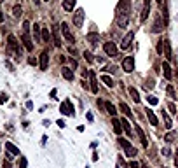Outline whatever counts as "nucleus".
I'll use <instances>...</instances> for the list:
<instances>
[{
  "mask_svg": "<svg viewBox=\"0 0 178 168\" xmlns=\"http://www.w3.org/2000/svg\"><path fill=\"white\" fill-rule=\"evenodd\" d=\"M9 44H7V47L11 49V51H14V54H16L18 58L21 56V46H19V42H18V39L14 37V35H9Z\"/></svg>",
  "mask_w": 178,
  "mask_h": 168,
  "instance_id": "nucleus-1",
  "label": "nucleus"
},
{
  "mask_svg": "<svg viewBox=\"0 0 178 168\" xmlns=\"http://www.w3.org/2000/svg\"><path fill=\"white\" fill-rule=\"evenodd\" d=\"M119 144H121V145H122V149L126 151V156H129V158L136 156V149L131 145V144L126 140V138H119Z\"/></svg>",
  "mask_w": 178,
  "mask_h": 168,
  "instance_id": "nucleus-2",
  "label": "nucleus"
},
{
  "mask_svg": "<svg viewBox=\"0 0 178 168\" xmlns=\"http://www.w3.org/2000/svg\"><path fill=\"white\" fill-rule=\"evenodd\" d=\"M59 112L65 116H73L75 114V110H73V105H72L70 100H65V102L59 105Z\"/></svg>",
  "mask_w": 178,
  "mask_h": 168,
  "instance_id": "nucleus-3",
  "label": "nucleus"
},
{
  "mask_svg": "<svg viewBox=\"0 0 178 168\" xmlns=\"http://www.w3.org/2000/svg\"><path fill=\"white\" fill-rule=\"evenodd\" d=\"M117 11L121 14H129L131 12V0H121L117 4Z\"/></svg>",
  "mask_w": 178,
  "mask_h": 168,
  "instance_id": "nucleus-4",
  "label": "nucleus"
},
{
  "mask_svg": "<svg viewBox=\"0 0 178 168\" xmlns=\"http://www.w3.org/2000/svg\"><path fill=\"white\" fill-rule=\"evenodd\" d=\"M73 25L75 28H81L84 25V9H77L75 14H73Z\"/></svg>",
  "mask_w": 178,
  "mask_h": 168,
  "instance_id": "nucleus-5",
  "label": "nucleus"
},
{
  "mask_svg": "<svg viewBox=\"0 0 178 168\" xmlns=\"http://www.w3.org/2000/svg\"><path fill=\"white\" fill-rule=\"evenodd\" d=\"M122 68H124V72H128V74H131V72L135 70V60H133V56L124 58V61H122Z\"/></svg>",
  "mask_w": 178,
  "mask_h": 168,
  "instance_id": "nucleus-6",
  "label": "nucleus"
},
{
  "mask_svg": "<svg viewBox=\"0 0 178 168\" xmlns=\"http://www.w3.org/2000/svg\"><path fill=\"white\" fill-rule=\"evenodd\" d=\"M61 33L65 35V39H66V40H68L70 44H73V42H75V37L72 35L70 28H68V25H66V23H61Z\"/></svg>",
  "mask_w": 178,
  "mask_h": 168,
  "instance_id": "nucleus-7",
  "label": "nucleus"
},
{
  "mask_svg": "<svg viewBox=\"0 0 178 168\" xmlns=\"http://www.w3.org/2000/svg\"><path fill=\"white\" fill-rule=\"evenodd\" d=\"M162 51H164V54H166V58L169 61L173 60V51H171V42H169V40H162Z\"/></svg>",
  "mask_w": 178,
  "mask_h": 168,
  "instance_id": "nucleus-8",
  "label": "nucleus"
},
{
  "mask_svg": "<svg viewBox=\"0 0 178 168\" xmlns=\"http://www.w3.org/2000/svg\"><path fill=\"white\" fill-rule=\"evenodd\" d=\"M103 49H105V53H107L108 56H117V46L113 42H105Z\"/></svg>",
  "mask_w": 178,
  "mask_h": 168,
  "instance_id": "nucleus-9",
  "label": "nucleus"
},
{
  "mask_svg": "<svg viewBox=\"0 0 178 168\" xmlns=\"http://www.w3.org/2000/svg\"><path fill=\"white\" fill-rule=\"evenodd\" d=\"M21 40H23V44H25V49H26V51H33V42H32V39H30V33L23 32Z\"/></svg>",
  "mask_w": 178,
  "mask_h": 168,
  "instance_id": "nucleus-10",
  "label": "nucleus"
},
{
  "mask_svg": "<svg viewBox=\"0 0 178 168\" xmlns=\"http://www.w3.org/2000/svg\"><path fill=\"white\" fill-rule=\"evenodd\" d=\"M133 39H135V33L129 32L124 39H122V42H121V49H128V47H129L131 42H133Z\"/></svg>",
  "mask_w": 178,
  "mask_h": 168,
  "instance_id": "nucleus-11",
  "label": "nucleus"
},
{
  "mask_svg": "<svg viewBox=\"0 0 178 168\" xmlns=\"http://www.w3.org/2000/svg\"><path fill=\"white\" fill-rule=\"evenodd\" d=\"M148 14H150V0H145L143 2V9H141V21H145L147 18H148Z\"/></svg>",
  "mask_w": 178,
  "mask_h": 168,
  "instance_id": "nucleus-12",
  "label": "nucleus"
},
{
  "mask_svg": "<svg viewBox=\"0 0 178 168\" xmlns=\"http://www.w3.org/2000/svg\"><path fill=\"white\" fill-rule=\"evenodd\" d=\"M53 42L56 47H61V37H59V28L53 27Z\"/></svg>",
  "mask_w": 178,
  "mask_h": 168,
  "instance_id": "nucleus-13",
  "label": "nucleus"
},
{
  "mask_svg": "<svg viewBox=\"0 0 178 168\" xmlns=\"http://www.w3.org/2000/svg\"><path fill=\"white\" fill-rule=\"evenodd\" d=\"M128 23H129V14H119L117 16V25L121 28H126Z\"/></svg>",
  "mask_w": 178,
  "mask_h": 168,
  "instance_id": "nucleus-14",
  "label": "nucleus"
},
{
  "mask_svg": "<svg viewBox=\"0 0 178 168\" xmlns=\"http://www.w3.org/2000/svg\"><path fill=\"white\" fill-rule=\"evenodd\" d=\"M145 112H147V117H148V121L152 123V126H157V125H159V119H157V116L154 114V110H152V109H145Z\"/></svg>",
  "mask_w": 178,
  "mask_h": 168,
  "instance_id": "nucleus-15",
  "label": "nucleus"
},
{
  "mask_svg": "<svg viewBox=\"0 0 178 168\" xmlns=\"http://www.w3.org/2000/svg\"><path fill=\"white\" fill-rule=\"evenodd\" d=\"M47 65H49V53L47 51H42V54H40V68L45 70Z\"/></svg>",
  "mask_w": 178,
  "mask_h": 168,
  "instance_id": "nucleus-16",
  "label": "nucleus"
},
{
  "mask_svg": "<svg viewBox=\"0 0 178 168\" xmlns=\"http://www.w3.org/2000/svg\"><path fill=\"white\" fill-rule=\"evenodd\" d=\"M136 133H138V137H140V140L143 145H148V140H147V135H145V131H143V128L141 126H136Z\"/></svg>",
  "mask_w": 178,
  "mask_h": 168,
  "instance_id": "nucleus-17",
  "label": "nucleus"
},
{
  "mask_svg": "<svg viewBox=\"0 0 178 168\" xmlns=\"http://www.w3.org/2000/svg\"><path fill=\"white\" fill-rule=\"evenodd\" d=\"M87 42L91 44L93 47H96L98 42H100V35H98V33H89V35H87Z\"/></svg>",
  "mask_w": 178,
  "mask_h": 168,
  "instance_id": "nucleus-18",
  "label": "nucleus"
},
{
  "mask_svg": "<svg viewBox=\"0 0 178 168\" xmlns=\"http://www.w3.org/2000/svg\"><path fill=\"white\" fill-rule=\"evenodd\" d=\"M162 70H164V77H166L168 81H171L173 79V72H171V67H169V63H162Z\"/></svg>",
  "mask_w": 178,
  "mask_h": 168,
  "instance_id": "nucleus-19",
  "label": "nucleus"
},
{
  "mask_svg": "<svg viewBox=\"0 0 178 168\" xmlns=\"http://www.w3.org/2000/svg\"><path fill=\"white\" fill-rule=\"evenodd\" d=\"M162 27H164V21H162L161 18L157 16V18H156V23H154V28H152V32H154V33H159V32L162 30Z\"/></svg>",
  "mask_w": 178,
  "mask_h": 168,
  "instance_id": "nucleus-20",
  "label": "nucleus"
},
{
  "mask_svg": "<svg viewBox=\"0 0 178 168\" xmlns=\"http://www.w3.org/2000/svg\"><path fill=\"white\" fill-rule=\"evenodd\" d=\"M162 119H164V125H166L168 130H171V128H173V121H171V117H169V114L164 112V110H162Z\"/></svg>",
  "mask_w": 178,
  "mask_h": 168,
  "instance_id": "nucleus-21",
  "label": "nucleus"
},
{
  "mask_svg": "<svg viewBox=\"0 0 178 168\" xmlns=\"http://www.w3.org/2000/svg\"><path fill=\"white\" fill-rule=\"evenodd\" d=\"M6 149L9 152H11L12 156H14V154H21V152H19V149H18L16 145H14V144H11V142H6Z\"/></svg>",
  "mask_w": 178,
  "mask_h": 168,
  "instance_id": "nucleus-22",
  "label": "nucleus"
},
{
  "mask_svg": "<svg viewBox=\"0 0 178 168\" xmlns=\"http://www.w3.org/2000/svg\"><path fill=\"white\" fill-rule=\"evenodd\" d=\"M89 79H91V91L98 93V82H96V77H94V72L89 74Z\"/></svg>",
  "mask_w": 178,
  "mask_h": 168,
  "instance_id": "nucleus-23",
  "label": "nucleus"
},
{
  "mask_svg": "<svg viewBox=\"0 0 178 168\" xmlns=\"http://www.w3.org/2000/svg\"><path fill=\"white\" fill-rule=\"evenodd\" d=\"M63 77H65L66 81H73V72H72V68H68V67H65L63 68Z\"/></svg>",
  "mask_w": 178,
  "mask_h": 168,
  "instance_id": "nucleus-24",
  "label": "nucleus"
},
{
  "mask_svg": "<svg viewBox=\"0 0 178 168\" xmlns=\"http://www.w3.org/2000/svg\"><path fill=\"white\" fill-rule=\"evenodd\" d=\"M105 109H107V110H108V114L115 117V114H117V109H115V105H113V103L107 102V103H105Z\"/></svg>",
  "mask_w": 178,
  "mask_h": 168,
  "instance_id": "nucleus-25",
  "label": "nucleus"
},
{
  "mask_svg": "<svg viewBox=\"0 0 178 168\" xmlns=\"http://www.w3.org/2000/svg\"><path fill=\"white\" fill-rule=\"evenodd\" d=\"M112 125H113V131H115V133H122V125H121V121L119 119H115V117H113V121H112Z\"/></svg>",
  "mask_w": 178,
  "mask_h": 168,
  "instance_id": "nucleus-26",
  "label": "nucleus"
},
{
  "mask_svg": "<svg viewBox=\"0 0 178 168\" xmlns=\"http://www.w3.org/2000/svg\"><path fill=\"white\" fill-rule=\"evenodd\" d=\"M63 7H65V11H73L75 0H63Z\"/></svg>",
  "mask_w": 178,
  "mask_h": 168,
  "instance_id": "nucleus-27",
  "label": "nucleus"
},
{
  "mask_svg": "<svg viewBox=\"0 0 178 168\" xmlns=\"http://www.w3.org/2000/svg\"><path fill=\"white\" fill-rule=\"evenodd\" d=\"M129 95H131V98H133L135 103H140V95H138V91H136L135 88H129Z\"/></svg>",
  "mask_w": 178,
  "mask_h": 168,
  "instance_id": "nucleus-28",
  "label": "nucleus"
},
{
  "mask_svg": "<svg viewBox=\"0 0 178 168\" xmlns=\"http://www.w3.org/2000/svg\"><path fill=\"white\" fill-rule=\"evenodd\" d=\"M121 125H122V130H124L126 133H128V135H131V133H133V131H131V125H129V121L122 119V121H121Z\"/></svg>",
  "mask_w": 178,
  "mask_h": 168,
  "instance_id": "nucleus-29",
  "label": "nucleus"
},
{
  "mask_svg": "<svg viewBox=\"0 0 178 168\" xmlns=\"http://www.w3.org/2000/svg\"><path fill=\"white\" fill-rule=\"evenodd\" d=\"M101 81H103V84L108 86V88L113 86V81H112V77H110V76H101Z\"/></svg>",
  "mask_w": 178,
  "mask_h": 168,
  "instance_id": "nucleus-30",
  "label": "nucleus"
},
{
  "mask_svg": "<svg viewBox=\"0 0 178 168\" xmlns=\"http://www.w3.org/2000/svg\"><path fill=\"white\" fill-rule=\"evenodd\" d=\"M121 110H122V112H124V114L128 116V117H133V112H131V109L128 107L126 103H121Z\"/></svg>",
  "mask_w": 178,
  "mask_h": 168,
  "instance_id": "nucleus-31",
  "label": "nucleus"
},
{
  "mask_svg": "<svg viewBox=\"0 0 178 168\" xmlns=\"http://www.w3.org/2000/svg\"><path fill=\"white\" fill-rule=\"evenodd\" d=\"M33 35L37 40H40V25L38 23H33Z\"/></svg>",
  "mask_w": 178,
  "mask_h": 168,
  "instance_id": "nucleus-32",
  "label": "nucleus"
},
{
  "mask_svg": "<svg viewBox=\"0 0 178 168\" xmlns=\"http://www.w3.org/2000/svg\"><path fill=\"white\" fill-rule=\"evenodd\" d=\"M84 58H86L87 63H91V61H94V56H93V53L87 49V51H84Z\"/></svg>",
  "mask_w": 178,
  "mask_h": 168,
  "instance_id": "nucleus-33",
  "label": "nucleus"
},
{
  "mask_svg": "<svg viewBox=\"0 0 178 168\" xmlns=\"http://www.w3.org/2000/svg\"><path fill=\"white\" fill-rule=\"evenodd\" d=\"M42 39L45 40V42H51V32H49L47 28H44L42 30Z\"/></svg>",
  "mask_w": 178,
  "mask_h": 168,
  "instance_id": "nucleus-34",
  "label": "nucleus"
},
{
  "mask_svg": "<svg viewBox=\"0 0 178 168\" xmlns=\"http://www.w3.org/2000/svg\"><path fill=\"white\" fill-rule=\"evenodd\" d=\"M12 12H14V16H16V18H19V16H21V12H23L21 6H14V9H12Z\"/></svg>",
  "mask_w": 178,
  "mask_h": 168,
  "instance_id": "nucleus-35",
  "label": "nucleus"
},
{
  "mask_svg": "<svg viewBox=\"0 0 178 168\" xmlns=\"http://www.w3.org/2000/svg\"><path fill=\"white\" fill-rule=\"evenodd\" d=\"M168 109H169V112H171V114H176V105H175L173 102L168 103Z\"/></svg>",
  "mask_w": 178,
  "mask_h": 168,
  "instance_id": "nucleus-36",
  "label": "nucleus"
},
{
  "mask_svg": "<svg viewBox=\"0 0 178 168\" xmlns=\"http://www.w3.org/2000/svg\"><path fill=\"white\" fill-rule=\"evenodd\" d=\"M154 86H156V84H154V79H147V82H145V88H147V89H152Z\"/></svg>",
  "mask_w": 178,
  "mask_h": 168,
  "instance_id": "nucleus-37",
  "label": "nucleus"
},
{
  "mask_svg": "<svg viewBox=\"0 0 178 168\" xmlns=\"http://www.w3.org/2000/svg\"><path fill=\"white\" fill-rule=\"evenodd\" d=\"M26 165H28V163H26V158L21 156V158H19V168H26Z\"/></svg>",
  "mask_w": 178,
  "mask_h": 168,
  "instance_id": "nucleus-38",
  "label": "nucleus"
},
{
  "mask_svg": "<svg viewBox=\"0 0 178 168\" xmlns=\"http://www.w3.org/2000/svg\"><path fill=\"white\" fill-rule=\"evenodd\" d=\"M147 100H148V103H150V105H157V103H159V100H157L156 96H148Z\"/></svg>",
  "mask_w": 178,
  "mask_h": 168,
  "instance_id": "nucleus-39",
  "label": "nucleus"
},
{
  "mask_svg": "<svg viewBox=\"0 0 178 168\" xmlns=\"http://www.w3.org/2000/svg\"><path fill=\"white\" fill-rule=\"evenodd\" d=\"M23 32L30 33V23H28V21H25V23H23Z\"/></svg>",
  "mask_w": 178,
  "mask_h": 168,
  "instance_id": "nucleus-40",
  "label": "nucleus"
},
{
  "mask_svg": "<svg viewBox=\"0 0 178 168\" xmlns=\"http://www.w3.org/2000/svg\"><path fill=\"white\" fill-rule=\"evenodd\" d=\"M168 95L171 98H175V89H173V86H168Z\"/></svg>",
  "mask_w": 178,
  "mask_h": 168,
  "instance_id": "nucleus-41",
  "label": "nucleus"
},
{
  "mask_svg": "<svg viewBox=\"0 0 178 168\" xmlns=\"http://www.w3.org/2000/svg\"><path fill=\"white\" fill-rule=\"evenodd\" d=\"M156 49H157V53H159V54L162 53V40H159V44H157V47H156Z\"/></svg>",
  "mask_w": 178,
  "mask_h": 168,
  "instance_id": "nucleus-42",
  "label": "nucleus"
},
{
  "mask_svg": "<svg viewBox=\"0 0 178 168\" xmlns=\"http://www.w3.org/2000/svg\"><path fill=\"white\" fill-rule=\"evenodd\" d=\"M68 51H70V54H73V56H77V49L73 47V46H70V47H68Z\"/></svg>",
  "mask_w": 178,
  "mask_h": 168,
  "instance_id": "nucleus-43",
  "label": "nucleus"
},
{
  "mask_svg": "<svg viewBox=\"0 0 178 168\" xmlns=\"http://www.w3.org/2000/svg\"><path fill=\"white\" fill-rule=\"evenodd\" d=\"M4 102H7V96L2 93V95H0V103H4Z\"/></svg>",
  "mask_w": 178,
  "mask_h": 168,
  "instance_id": "nucleus-44",
  "label": "nucleus"
},
{
  "mask_svg": "<svg viewBox=\"0 0 178 168\" xmlns=\"http://www.w3.org/2000/svg\"><path fill=\"white\" fill-rule=\"evenodd\" d=\"M28 63H30V65H35V63H37V60H35V58H28Z\"/></svg>",
  "mask_w": 178,
  "mask_h": 168,
  "instance_id": "nucleus-45",
  "label": "nucleus"
},
{
  "mask_svg": "<svg viewBox=\"0 0 178 168\" xmlns=\"http://www.w3.org/2000/svg\"><path fill=\"white\" fill-rule=\"evenodd\" d=\"M166 142H173V135H171V133H168V135H166Z\"/></svg>",
  "mask_w": 178,
  "mask_h": 168,
  "instance_id": "nucleus-46",
  "label": "nucleus"
},
{
  "mask_svg": "<svg viewBox=\"0 0 178 168\" xmlns=\"http://www.w3.org/2000/svg\"><path fill=\"white\" fill-rule=\"evenodd\" d=\"M58 126H59V128H65V121L59 119V121H58Z\"/></svg>",
  "mask_w": 178,
  "mask_h": 168,
  "instance_id": "nucleus-47",
  "label": "nucleus"
},
{
  "mask_svg": "<svg viewBox=\"0 0 178 168\" xmlns=\"http://www.w3.org/2000/svg\"><path fill=\"white\" fill-rule=\"evenodd\" d=\"M162 154H164V156H169V149H168V147L166 149H162Z\"/></svg>",
  "mask_w": 178,
  "mask_h": 168,
  "instance_id": "nucleus-48",
  "label": "nucleus"
},
{
  "mask_svg": "<svg viewBox=\"0 0 178 168\" xmlns=\"http://www.w3.org/2000/svg\"><path fill=\"white\" fill-rule=\"evenodd\" d=\"M59 61H61V63H65V61H66V56H63V54H61V56H59Z\"/></svg>",
  "mask_w": 178,
  "mask_h": 168,
  "instance_id": "nucleus-49",
  "label": "nucleus"
},
{
  "mask_svg": "<svg viewBox=\"0 0 178 168\" xmlns=\"http://www.w3.org/2000/svg\"><path fill=\"white\" fill-rule=\"evenodd\" d=\"M4 168H11V163H9V161H4Z\"/></svg>",
  "mask_w": 178,
  "mask_h": 168,
  "instance_id": "nucleus-50",
  "label": "nucleus"
},
{
  "mask_svg": "<svg viewBox=\"0 0 178 168\" xmlns=\"http://www.w3.org/2000/svg\"><path fill=\"white\" fill-rule=\"evenodd\" d=\"M129 168H138V165L136 163H129Z\"/></svg>",
  "mask_w": 178,
  "mask_h": 168,
  "instance_id": "nucleus-51",
  "label": "nucleus"
},
{
  "mask_svg": "<svg viewBox=\"0 0 178 168\" xmlns=\"http://www.w3.org/2000/svg\"><path fill=\"white\" fill-rule=\"evenodd\" d=\"M4 21V14H2V11H0V23Z\"/></svg>",
  "mask_w": 178,
  "mask_h": 168,
  "instance_id": "nucleus-52",
  "label": "nucleus"
},
{
  "mask_svg": "<svg viewBox=\"0 0 178 168\" xmlns=\"http://www.w3.org/2000/svg\"><path fill=\"white\" fill-rule=\"evenodd\" d=\"M175 163H176V166H178V152H176V156H175Z\"/></svg>",
  "mask_w": 178,
  "mask_h": 168,
  "instance_id": "nucleus-53",
  "label": "nucleus"
},
{
  "mask_svg": "<svg viewBox=\"0 0 178 168\" xmlns=\"http://www.w3.org/2000/svg\"><path fill=\"white\" fill-rule=\"evenodd\" d=\"M162 2H164V0H157V4H162Z\"/></svg>",
  "mask_w": 178,
  "mask_h": 168,
  "instance_id": "nucleus-54",
  "label": "nucleus"
},
{
  "mask_svg": "<svg viewBox=\"0 0 178 168\" xmlns=\"http://www.w3.org/2000/svg\"><path fill=\"white\" fill-rule=\"evenodd\" d=\"M176 77H178V68H176Z\"/></svg>",
  "mask_w": 178,
  "mask_h": 168,
  "instance_id": "nucleus-55",
  "label": "nucleus"
},
{
  "mask_svg": "<svg viewBox=\"0 0 178 168\" xmlns=\"http://www.w3.org/2000/svg\"><path fill=\"white\" fill-rule=\"evenodd\" d=\"M44 2H47V0H44Z\"/></svg>",
  "mask_w": 178,
  "mask_h": 168,
  "instance_id": "nucleus-56",
  "label": "nucleus"
},
{
  "mask_svg": "<svg viewBox=\"0 0 178 168\" xmlns=\"http://www.w3.org/2000/svg\"><path fill=\"white\" fill-rule=\"evenodd\" d=\"M143 168H147V166H143Z\"/></svg>",
  "mask_w": 178,
  "mask_h": 168,
  "instance_id": "nucleus-57",
  "label": "nucleus"
}]
</instances>
